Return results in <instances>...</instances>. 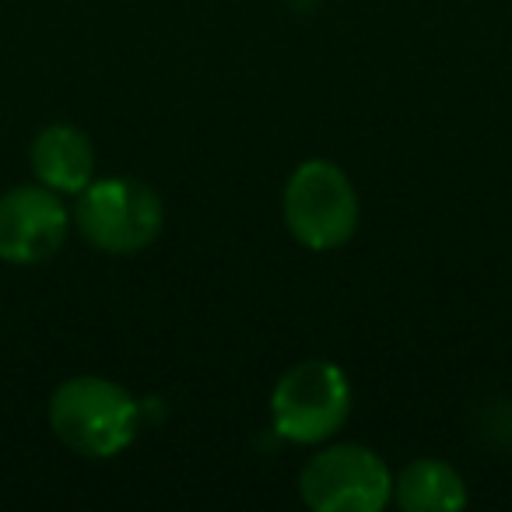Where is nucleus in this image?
<instances>
[{
  "label": "nucleus",
  "mask_w": 512,
  "mask_h": 512,
  "mask_svg": "<svg viewBox=\"0 0 512 512\" xmlns=\"http://www.w3.org/2000/svg\"><path fill=\"white\" fill-rule=\"evenodd\" d=\"M50 428L71 453L109 460L137 439L141 407L113 379L71 376L50 397Z\"/></svg>",
  "instance_id": "obj_1"
},
{
  "label": "nucleus",
  "mask_w": 512,
  "mask_h": 512,
  "mask_svg": "<svg viewBox=\"0 0 512 512\" xmlns=\"http://www.w3.org/2000/svg\"><path fill=\"white\" fill-rule=\"evenodd\" d=\"M281 214L299 246L327 253L355 235L362 207L341 165L327 158H309L288 176L285 193H281Z\"/></svg>",
  "instance_id": "obj_2"
},
{
  "label": "nucleus",
  "mask_w": 512,
  "mask_h": 512,
  "mask_svg": "<svg viewBox=\"0 0 512 512\" xmlns=\"http://www.w3.org/2000/svg\"><path fill=\"white\" fill-rule=\"evenodd\" d=\"M74 225L95 249L130 256L148 249L162 235L165 207L148 183L130 176L92 179L78 193Z\"/></svg>",
  "instance_id": "obj_3"
},
{
  "label": "nucleus",
  "mask_w": 512,
  "mask_h": 512,
  "mask_svg": "<svg viewBox=\"0 0 512 512\" xmlns=\"http://www.w3.org/2000/svg\"><path fill=\"white\" fill-rule=\"evenodd\" d=\"M351 414V383L341 365L309 358L274 383L271 418L274 432L295 446H316L337 435Z\"/></svg>",
  "instance_id": "obj_4"
},
{
  "label": "nucleus",
  "mask_w": 512,
  "mask_h": 512,
  "mask_svg": "<svg viewBox=\"0 0 512 512\" xmlns=\"http://www.w3.org/2000/svg\"><path fill=\"white\" fill-rule=\"evenodd\" d=\"M299 491L316 512H379L393 502V474L376 449L341 442L302 467Z\"/></svg>",
  "instance_id": "obj_5"
},
{
  "label": "nucleus",
  "mask_w": 512,
  "mask_h": 512,
  "mask_svg": "<svg viewBox=\"0 0 512 512\" xmlns=\"http://www.w3.org/2000/svg\"><path fill=\"white\" fill-rule=\"evenodd\" d=\"M71 214L50 186H15L0 197V260L15 267L46 264L67 242Z\"/></svg>",
  "instance_id": "obj_6"
},
{
  "label": "nucleus",
  "mask_w": 512,
  "mask_h": 512,
  "mask_svg": "<svg viewBox=\"0 0 512 512\" xmlns=\"http://www.w3.org/2000/svg\"><path fill=\"white\" fill-rule=\"evenodd\" d=\"M32 172L43 186L57 193H74L78 197L95 179V148L85 130L71 123H50L36 134L29 148Z\"/></svg>",
  "instance_id": "obj_7"
},
{
  "label": "nucleus",
  "mask_w": 512,
  "mask_h": 512,
  "mask_svg": "<svg viewBox=\"0 0 512 512\" xmlns=\"http://www.w3.org/2000/svg\"><path fill=\"white\" fill-rule=\"evenodd\" d=\"M393 498L404 512H456L467 505V484L446 460L421 456L397 474Z\"/></svg>",
  "instance_id": "obj_8"
}]
</instances>
